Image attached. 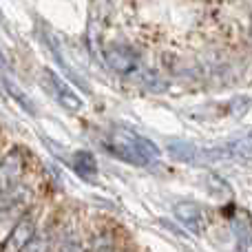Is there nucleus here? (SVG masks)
<instances>
[{
	"mask_svg": "<svg viewBox=\"0 0 252 252\" xmlns=\"http://www.w3.org/2000/svg\"><path fill=\"white\" fill-rule=\"evenodd\" d=\"M22 173H25V159H22V155L18 151L9 153V155L0 161V197L16 190Z\"/></svg>",
	"mask_w": 252,
	"mask_h": 252,
	"instance_id": "obj_2",
	"label": "nucleus"
},
{
	"mask_svg": "<svg viewBox=\"0 0 252 252\" xmlns=\"http://www.w3.org/2000/svg\"><path fill=\"white\" fill-rule=\"evenodd\" d=\"M73 166L80 175H93L97 173V164H95V157L87 151H78L73 155Z\"/></svg>",
	"mask_w": 252,
	"mask_h": 252,
	"instance_id": "obj_7",
	"label": "nucleus"
},
{
	"mask_svg": "<svg viewBox=\"0 0 252 252\" xmlns=\"http://www.w3.org/2000/svg\"><path fill=\"white\" fill-rule=\"evenodd\" d=\"M60 252H84V248H82V244H80L78 237H75V235H69L64 241H62Z\"/></svg>",
	"mask_w": 252,
	"mask_h": 252,
	"instance_id": "obj_9",
	"label": "nucleus"
},
{
	"mask_svg": "<svg viewBox=\"0 0 252 252\" xmlns=\"http://www.w3.org/2000/svg\"><path fill=\"white\" fill-rule=\"evenodd\" d=\"M106 60H109V64L115 71H122V73L133 71L137 66V58L130 51H126V49H111V51H106Z\"/></svg>",
	"mask_w": 252,
	"mask_h": 252,
	"instance_id": "obj_5",
	"label": "nucleus"
},
{
	"mask_svg": "<svg viewBox=\"0 0 252 252\" xmlns=\"http://www.w3.org/2000/svg\"><path fill=\"white\" fill-rule=\"evenodd\" d=\"M33 237H35V219L33 217L18 219L16 226L11 228V232L0 246V252H22Z\"/></svg>",
	"mask_w": 252,
	"mask_h": 252,
	"instance_id": "obj_3",
	"label": "nucleus"
},
{
	"mask_svg": "<svg viewBox=\"0 0 252 252\" xmlns=\"http://www.w3.org/2000/svg\"><path fill=\"white\" fill-rule=\"evenodd\" d=\"M177 217L182 219L188 228H192V230H201V228H204V215H201L199 208H195V206H190V204L177 206Z\"/></svg>",
	"mask_w": 252,
	"mask_h": 252,
	"instance_id": "obj_6",
	"label": "nucleus"
},
{
	"mask_svg": "<svg viewBox=\"0 0 252 252\" xmlns=\"http://www.w3.org/2000/svg\"><path fill=\"white\" fill-rule=\"evenodd\" d=\"M4 213V197H0V215Z\"/></svg>",
	"mask_w": 252,
	"mask_h": 252,
	"instance_id": "obj_10",
	"label": "nucleus"
},
{
	"mask_svg": "<svg viewBox=\"0 0 252 252\" xmlns=\"http://www.w3.org/2000/svg\"><path fill=\"white\" fill-rule=\"evenodd\" d=\"M113 252H120V250H113Z\"/></svg>",
	"mask_w": 252,
	"mask_h": 252,
	"instance_id": "obj_11",
	"label": "nucleus"
},
{
	"mask_svg": "<svg viewBox=\"0 0 252 252\" xmlns=\"http://www.w3.org/2000/svg\"><path fill=\"white\" fill-rule=\"evenodd\" d=\"M44 75H47L49 89L53 91L56 100L60 102V104L64 106V109H69V111H82V106H84L82 97H80L78 93H75L73 89H71L69 84H66L64 80L60 78V75L53 73V71H44Z\"/></svg>",
	"mask_w": 252,
	"mask_h": 252,
	"instance_id": "obj_4",
	"label": "nucleus"
},
{
	"mask_svg": "<svg viewBox=\"0 0 252 252\" xmlns=\"http://www.w3.org/2000/svg\"><path fill=\"white\" fill-rule=\"evenodd\" d=\"M49 250H51V237L42 235V237H33L22 252H49Z\"/></svg>",
	"mask_w": 252,
	"mask_h": 252,
	"instance_id": "obj_8",
	"label": "nucleus"
},
{
	"mask_svg": "<svg viewBox=\"0 0 252 252\" xmlns=\"http://www.w3.org/2000/svg\"><path fill=\"white\" fill-rule=\"evenodd\" d=\"M111 148L133 164H151L159 157V148L151 139L142 137L128 128H115L111 133Z\"/></svg>",
	"mask_w": 252,
	"mask_h": 252,
	"instance_id": "obj_1",
	"label": "nucleus"
}]
</instances>
